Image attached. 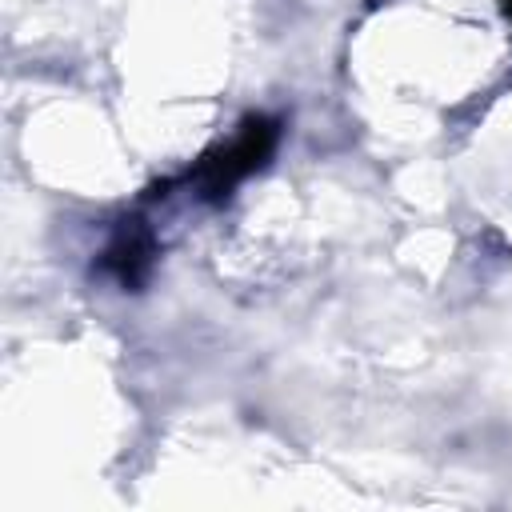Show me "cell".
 Segmentation results:
<instances>
[{
	"mask_svg": "<svg viewBox=\"0 0 512 512\" xmlns=\"http://www.w3.org/2000/svg\"><path fill=\"white\" fill-rule=\"evenodd\" d=\"M276 136H280V124L272 116H248L228 144H216L212 152H204L200 164H196V172H192L196 184L204 188V196L220 200L244 176H252L256 168H264L268 156H272V148H276Z\"/></svg>",
	"mask_w": 512,
	"mask_h": 512,
	"instance_id": "6da1fadb",
	"label": "cell"
},
{
	"mask_svg": "<svg viewBox=\"0 0 512 512\" xmlns=\"http://www.w3.org/2000/svg\"><path fill=\"white\" fill-rule=\"evenodd\" d=\"M152 252H156V244H152L148 228H140V220H124V228L116 232V240L104 252V264L112 268V276L124 288H136L152 264Z\"/></svg>",
	"mask_w": 512,
	"mask_h": 512,
	"instance_id": "7a4b0ae2",
	"label": "cell"
},
{
	"mask_svg": "<svg viewBox=\"0 0 512 512\" xmlns=\"http://www.w3.org/2000/svg\"><path fill=\"white\" fill-rule=\"evenodd\" d=\"M504 4V16H508V24H512V0H500Z\"/></svg>",
	"mask_w": 512,
	"mask_h": 512,
	"instance_id": "3957f363",
	"label": "cell"
}]
</instances>
